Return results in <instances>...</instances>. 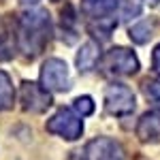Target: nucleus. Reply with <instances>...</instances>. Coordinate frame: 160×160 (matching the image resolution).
Wrapping results in <instances>:
<instances>
[{
    "instance_id": "ddd939ff",
    "label": "nucleus",
    "mask_w": 160,
    "mask_h": 160,
    "mask_svg": "<svg viewBox=\"0 0 160 160\" xmlns=\"http://www.w3.org/2000/svg\"><path fill=\"white\" fill-rule=\"evenodd\" d=\"M73 109L77 111L81 118H86V115H90V113L94 111V102H92V98H90V96H79V98H75Z\"/></svg>"
},
{
    "instance_id": "20e7f679",
    "label": "nucleus",
    "mask_w": 160,
    "mask_h": 160,
    "mask_svg": "<svg viewBox=\"0 0 160 160\" xmlns=\"http://www.w3.org/2000/svg\"><path fill=\"white\" fill-rule=\"evenodd\" d=\"M100 66L107 75H135L139 71V60L126 47H113L100 60Z\"/></svg>"
},
{
    "instance_id": "423d86ee",
    "label": "nucleus",
    "mask_w": 160,
    "mask_h": 160,
    "mask_svg": "<svg viewBox=\"0 0 160 160\" xmlns=\"http://www.w3.org/2000/svg\"><path fill=\"white\" fill-rule=\"evenodd\" d=\"M41 83L51 92H66L71 88L68 66L58 58H49L41 68Z\"/></svg>"
},
{
    "instance_id": "f257e3e1",
    "label": "nucleus",
    "mask_w": 160,
    "mask_h": 160,
    "mask_svg": "<svg viewBox=\"0 0 160 160\" xmlns=\"http://www.w3.org/2000/svg\"><path fill=\"white\" fill-rule=\"evenodd\" d=\"M51 38V17L45 9H30L19 17L17 45L28 58H34L45 49Z\"/></svg>"
},
{
    "instance_id": "7ed1b4c3",
    "label": "nucleus",
    "mask_w": 160,
    "mask_h": 160,
    "mask_svg": "<svg viewBox=\"0 0 160 160\" xmlns=\"http://www.w3.org/2000/svg\"><path fill=\"white\" fill-rule=\"evenodd\" d=\"M47 130L51 135H58L66 141H75L83 132V120L75 109H60L56 111L47 122Z\"/></svg>"
},
{
    "instance_id": "6e6552de",
    "label": "nucleus",
    "mask_w": 160,
    "mask_h": 160,
    "mask_svg": "<svg viewBox=\"0 0 160 160\" xmlns=\"http://www.w3.org/2000/svg\"><path fill=\"white\" fill-rule=\"evenodd\" d=\"M19 98L26 111L32 113H43L51 105V94L47 88H43V83L38 86L34 81H24L22 90H19Z\"/></svg>"
},
{
    "instance_id": "f03ea898",
    "label": "nucleus",
    "mask_w": 160,
    "mask_h": 160,
    "mask_svg": "<svg viewBox=\"0 0 160 160\" xmlns=\"http://www.w3.org/2000/svg\"><path fill=\"white\" fill-rule=\"evenodd\" d=\"M81 11L90 19V24H118V15L120 17H128V15H137L139 7L128 4L126 0H81Z\"/></svg>"
},
{
    "instance_id": "f3484780",
    "label": "nucleus",
    "mask_w": 160,
    "mask_h": 160,
    "mask_svg": "<svg viewBox=\"0 0 160 160\" xmlns=\"http://www.w3.org/2000/svg\"><path fill=\"white\" fill-rule=\"evenodd\" d=\"M149 2H158V0H149Z\"/></svg>"
},
{
    "instance_id": "1a4fd4ad",
    "label": "nucleus",
    "mask_w": 160,
    "mask_h": 160,
    "mask_svg": "<svg viewBox=\"0 0 160 160\" xmlns=\"http://www.w3.org/2000/svg\"><path fill=\"white\" fill-rule=\"evenodd\" d=\"M137 137L143 143H160V109L145 113L137 124Z\"/></svg>"
},
{
    "instance_id": "2eb2a0df",
    "label": "nucleus",
    "mask_w": 160,
    "mask_h": 160,
    "mask_svg": "<svg viewBox=\"0 0 160 160\" xmlns=\"http://www.w3.org/2000/svg\"><path fill=\"white\" fill-rule=\"evenodd\" d=\"M152 66H154V71L160 75V45L154 49V56H152Z\"/></svg>"
},
{
    "instance_id": "39448f33",
    "label": "nucleus",
    "mask_w": 160,
    "mask_h": 160,
    "mask_svg": "<svg viewBox=\"0 0 160 160\" xmlns=\"http://www.w3.org/2000/svg\"><path fill=\"white\" fill-rule=\"evenodd\" d=\"M105 109L111 115H128L135 111V94L124 83H111L105 90Z\"/></svg>"
},
{
    "instance_id": "dca6fc26",
    "label": "nucleus",
    "mask_w": 160,
    "mask_h": 160,
    "mask_svg": "<svg viewBox=\"0 0 160 160\" xmlns=\"http://www.w3.org/2000/svg\"><path fill=\"white\" fill-rule=\"evenodd\" d=\"M38 0H22V4H26V7H28V4H37Z\"/></svg>"
},
{
    "instance_id": "9d476101",
    "label": "nucleus",
    "mask_w": 160,
    "mask_h": 160,
    "mask_svg": "<svg viewBox=\"0 0 160 160\" xmlns=\"http://www.w3.org/2000/svg\"><path fill=\"white\" fill-rule=\"evenodd\" d=\"M98 62H100L98 43H94V41L83 43L81 49H79V53H77V68H79V73H90Z\"/></svg>"
},
{
    "instance_id": "9b49d317",
    "label": "nucleus",
    "mask_w": 160,
    "mask_h": 160,
    "mask_svg": "<svg viewBox=\"0 0 160 160\" xmlns=\"http://www.w3.org/2000/svg\"><path fill=\"white\" fill-rule=\"evenodd\" d=\"M15 102V90H13V81L11 77L0 71V111H7L13 107Z\"/></svg>"
},
{
    "instance_id": "0eeeda50",
    "label": "nucleus",
    "mask_w": 160,
    "mask_h": 160,
    "mask_svg": "<svg viewBox=\"0 0 160 160\" xmlns=\"http://www.w3.org/2000/svg\"><path fill=\"white\" fill-rule=\"evenodd\" d=\"M81 154V160H124V149L109 137H98L90 141Z\"/></svg>"
},
{
    "instance_id": "4468645a",
    "label": "nucleus",
    "mask_w": 160,
    "mask_h": 160,
    "mask_svg": "<svg viewBox=\"0 0 160 160\" xmlns=\"http://www.w3.org/2000/svg\"><path fill=\"white\" fill-rule=\"evenodd\" d=\"M145 96L160 109V79H154V81L145 83Z\"/></svg>"
},
{
    "instance_id": "f8f14e48",
    "label": "nucleus",
    "mask_w": 160,
    "mask_h": 160,
    "mask_svg": "<svg viewBox=\"0 0 160 160\" xmlns=\"http://www.w3.org/2000/svg\"><path fill=\"white\" fill-rule=\"evenodd\" d=\"M154 28H156L154 19H141L139 24H135L130 28V38L135 43H139V45H143V43H148L149 38L154 37Z\"/></svg>"
}]
</instances>
